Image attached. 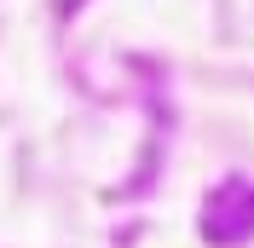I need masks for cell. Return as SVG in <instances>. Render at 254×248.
I'll use <instances>...</instances> for the list:
<instances>
[{"label":"cell","instance_id":"6da1fadb","mask_svg":"<svg viewBox=\"0 0 254 248\" xmlns=\"http://www.w3.org/2000/svg\"><path fill=\"white\" fill-rule=\"evenodd\" d=\"M202 231L214 237V243H243V237H254V185L225 179V190H214V202H208V214H202Z\"/></svg>","mask_w":254,"mask_h":248}]
</instances>
